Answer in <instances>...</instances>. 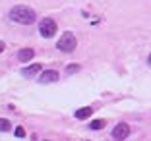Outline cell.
Here are the masks:
<instances>
[{
    "instance_id": "1",
    "label": "cell",
    "mask_w": 151,
    "mask_h": 141,
    "mask_svg": "<svg viewBox=\"0 0 151 141\" xmlns=\"http://www.w3.org/2000/svg\"><path fill=\"white\" fill-rule=\"evenodd\" d=\"M10 19L16 23H22V25H29V23L35 21V10L29 8V6H14L10 10Z\"/></svg>"
},
{
    "instance_id": "2",
    "label": "cell",
    "mask_w": 151,
    "mask_h": 141,
    "mask_svg": "<svg viewBox=\"0 0 151 141\" xmlns=\"http://www.w3.org/2000/svg\"><path fill=\"white\" fill-rule=\"evenodd\" d=\"M76 44H78L76 35H74V33H70V31H66V33L60 35V41L56 43V49L62 50V52H72V50L76 49Z\"/></svg>"
},
{
    "instance_id": "3",
    "label": "cell",
    "mask_w": 151,
    "mask_h": 141,
    "mask_svg": "<svg viewBox=\"0 0 151 141\" xmlns=\"http://www.w3.org/2000/svg\"><path fill=\"white\" fill-rule=\"evenodd\" d=\"M39 33L45 39H52L56 35V21L50 19V18H43L39 21Z\"/></svg>"
},
{
    "instance_id": "4",
    "label": "cell",
    "mask_w": 151,
    "mask_h": 141,
    "mask_svg": "<svg viewBox=\"0 0 151 141\" xmlns=\"http://www.w3.org/2000/svg\"><path fill=\"white\" fill-rule=\"evenodd\" d=\"M128 135H130V126L124 122L116 124L114 130H112V139L114 141H124V139H128Z\"/></svg>"
},
{
    "instance_id": "5",
    "label": "cell",
    "mask_w": 151,
    "mask_h": 141,
    "mask_svg": "<svg viewBox=\"0 0 151 141\" xmlns=\"http://www.w3.org/2000/svg\"><path fill=\"white\" fill-rule=\"evenodd\" d=\"M58 77H60V74L56 70H47L39 75V81L41 83H54V81H58Z\"/></svg>"
},
{
    "instance_id": "6",
    "label": "cell",
    "mask_w": 151,
    "mask_h": 141,
    "mask_svg": "<svg viewBox=\"0 0 151 141\" xmlns=\"http://www.w3.org/2000/svg\"><path fill=\"white\" fill-rule=\"evenodd\" d=\"M93 112H95L93 106H83V108H78L74 116L78 120H87V118H91V116H93Z\"/></svg>"
},
{
    "instance_id": "7",
    "label": "cell",
    "mask_w": 151,
    "mask_h": 141,
    "mask_svg": "<svg viewBox=\"0 0 151 141\" xmlns=\"http://www.w3.org/2000/svg\"><path fill=\"white\" fill-rule=\"evenodd\" d=\"M33 56H35V50H33V49H22L18 52V60L19 62H29Z\"/></svg>"
},
{
    "instance_id": "8",
    "label": "cell",
    "mask_w": 151,
    "mask_h": 141,
    "mask_svg": "<svg viewBox=\"0 0 151 141\" xmlns=\"http://www.w3.org/2000/svg\"><path fill=\"white\" fill-rule=\"evenodd\" d=\"M37 72H41V64H31V66H27L25 70H23V75H25V77H33Z\"/></svg>"
},
{
    "instance_id": "9",
    "label": "cell",
    "mask_w": 151,
    "mask_h": 141,
    "mask_svg": "<svg viewBox=\"0 0 151 141\" xmlns=\"http://www.w3.org/2000/svg\"><path fill=\"white\" fill-rule=\"evenodd\" d=\"M10 130H12V124H10V120L0 118V132H10Z\"/></svg>"
},
{
    "instance_id": "10",
    "label": "cell",
    "mask_w": 151,
    "mask_h": 141,
    "mask_svg": "<svg viewBox=\"0 0 151 141\" xmlns=\"http://www.w3.org/2000/svg\"><path fill=\"white\" fill-rule=\"evenodd\" d=\"M105 120H93V122H91V130H103L105 128Z\"/></svg>"
},
{
    "instance_id": "11",
    "label": "cell",
    "mask_w": 151,
    "mask_h": 141,
    "mask_svg": "<svg viewBox=\"0 0 151 141\" xmlns=\"http://www.w3.org/2000/svg\"><path fill=\"white\" fill-rule=\"evenodd\" d=\"M14 133H16V137H25V130H23L22 126H18V128L14 130Z\"/></svg>"
},
{
    "instance_id": "12",
    "label": "cell",
    "mask_w": 151,
    "mask_h": 141,
    "mask_svg": "<svg viewBox=\"0 0 151 141\" xmlns=\"http://www.w3.org/2000/svg\"><path fill=\"white\" fill-rule=\"evenodd\" d=\"M78 70H80V64H70V66L66 68L68 74H74V72H78Z\"/></svg>"
},
{
    "instance_id": "13",
    "label": "cell",
    "mask_w": 151,
    "mask_h": 141,
    "mask_svg": "<svg viewBox=\"0 0 151 141\" xmlns=\"http://www.w3.org/2000/svg\"><path fill=\"white\" fill-rule=\"evenodd\" d=\"M4 49H6V44H4V41H0V52H4Z\"/></svg>"
}]
</instances>
